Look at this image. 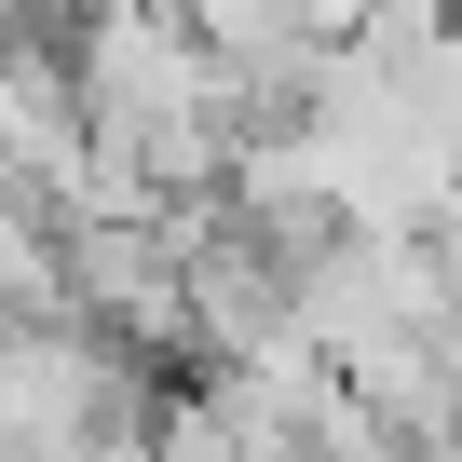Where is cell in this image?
I'll return each mask as SVG.
<instances>
[{
    "instance_id": "7a4b0ae2",
    "label": "cell",
    "mask_w": 462,
    "mask_h": 462,
    "mask_svg": "<svg viewBox=\"0 0 462 462\" xmlns=\"http://www.w3.org/2000/svg\"><path fill=\"white\" fill-rule=\"evenodd\" d=\"M28 28H42V0H0V42H28Z\"/></svg>"
},
{
    "instance_id": "6da1fadb",
    "label": "cell",
    "mask_w": 462,
    "mask_h": 462,
    "mask_svg": "<svg viewBox=\"0 0 462 462\" xmlns=\"http://www.w3.org/2000/svg\"><path fill=\"white\" fill-rule=\"evenodd\" d=\"M150 462H259V448L231 435L217 394H163V408H150Z\"/></svg>"
}]
</instances>
